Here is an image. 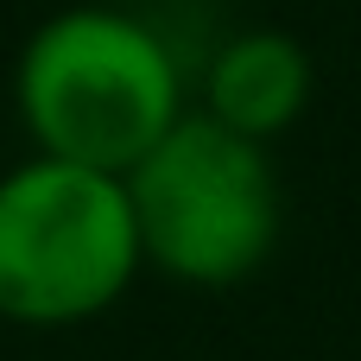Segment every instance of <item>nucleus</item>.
<instances>
[{"label":"nucleus","instance_id":"obj_3","mask_svg":"<svg viewBox=\"0 0 361 361\" xmlns=\"http://www.w3.org/2000/svg\"><path fill=\"white\" fill-rule=\"evenodd\" d=\"M146 273L121 171L32 152L0 171V324L76 330Z\"/></svg>","mask_w":361,"mask_h":361},{"label":"nucleus","instance_id":"obj_2","mask_svg":"<svg viewBox=\"0 0 361 361\" xmlns=\"http://www.w3.org/2000/svg\"><path fill=\"white\" fill-rule=\"evenodd\" d=\"M127 203L140 228L146 273L197 292H228L254 279L286 228V184L267 140H247L209 114L171 121L127 171Z\"/></svg>","mask_w":361,"mask_h":361},{"label":"nucleus","instance_id":"obj_4","mask_svg":"<svg viewBox=\"0 0 361 361\" xmlns=\"http://www.w3.org/2000/svg\"><path fill=\"white\" fill-rule=\"evenodd\" d=\"M311 95H317V63L279 25L228 32L222 44H209V57L190 76V108L197 114H209V121H222L247 140H267V146L305 121Z\"/></svg>","mask_w":361,"mask_h":361},{"label":"nucleus","instance_id":"obj_1","mask_svg":"<svg viewBox=\"0 0 361 361\" xmlns=\"http://www.w3.org/2000/svg\"><path fill=\"white\" fill-rule=\"evenodd\" d=\"M13 114L32 152L127 171L190 114V63L146 13L76 0L25 32L13 57Z\"/></svg>","mask_w":361,"mask_h":361}]
</instances>
